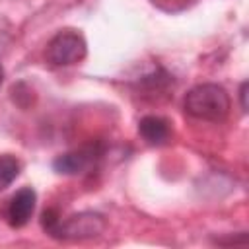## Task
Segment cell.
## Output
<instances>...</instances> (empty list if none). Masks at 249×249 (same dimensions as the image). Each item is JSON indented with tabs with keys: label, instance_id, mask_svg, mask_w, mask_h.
Segmentation results:
<instances>
[{
	"label": "cell",
	"instance_id": "6",
	"mask_svg": "<svg viewBox=\"0 0 249 249\" xmlns=\"http://www.w3.org/2000/svg\"><path fill=\"white\" fill-rule=\"evenodd\" d=\"M91 158L88 152L80 150V152H70V154H64V156H58L53 163V167L62 173V175H76V173H82L88 165H89Z\"/></svg>",
	"mask_w": 249,
	"mask_h": 249
},
{
	"label": "cell",
	"instance_id": "9",
	"mask_svg": "<svg viewBox=\"0 0 249 249\" xmlns=\"http://www.w3.org/2000/svg\"><path fill=\"white\" fill-rule=\"evenodd\" d=\"M239 97H241V107H243V111H245V109H247V101H245V97H247V82H243V84H241Z\"/></svg>",
	"mask_w": 249,
	"mask_h": 249
},
{
	"label": "cell",
	"instance_id": "3",
	"mask_svg": "<svg viewBox=\"0 0 249 249\" xmlns=\"http://www.w3.org/2000/svg\"><path fill=\"white\" fill-rule=\"evenodd\" d=\"M105 230V220L101 214L95 212H82L76 216H70L68 220H58L56 228L53 230V237L58 239H86L95 237Z\"/></svg>",
	"mask_w": 249,
	"mask_h": 249
},
{
	"label": "cell",
	"instance_id": "10",
	"mask_svg": "<svg viewBox=\"0 0 249 249\" xmlns=\"http://www.w3.org/2000/svg\"><path fill=\"white\" fill-rule=\"evenodd\" d=\"M2 80H4V70H2V66H0V86H2Z\"/></svg>",
	"mask_w": 249,
	"mask_h": 249
},
{
	"label": "cell",
	"instance_id": "7",
	"mask_svg": "<svg viewBox=\"0 0 249 249\" xmlns=\"http://www.w3.org/2000/svg\"><path fill=\"white\" fill-rule=\"evenodd\" d=\"M19 175V161L12 156H0V191L10 187Z\"/></svg>",
	"mask_w": 249,
	"mask_h": 249
},
{
	"label": "cell",
	"instance_id": "1",
	"mask_svg": "<svg viewBox=\"0 0 249 249\" xmlns=\"http://www.w3.org/2000/svg\"><path fill=\"white\" fill-rule=\"evenodd\" d=\"M185 111L202 121H224L230 113V95L218 84H200L185 97Z\"/></svg>",
	"mask_w": 249,
	"mask_h": 249
},
{
	"label": "cell",
	"instance_id": "4",
	"mask_svg": "<svg viewBox=\"0 0 249 249\" xmlns=\"http://www.w3.org/2000/svg\"><path fill=\"white\" fill-rule=\"evenodd\" d=\"M35 202H37V195L31 187H23L19 189L8 206V222L12 228H21L29 222V218L33 216L35 210Z\"/></svg>",
	"mask_w": 249,
	"mask_h": 249
},
{
	"label": "cell",
	"instance_id": "2",
	"mask_svg": "<svg viewBox=\"0 0 249 249\" xmlns=\"http://www.w3.org/2000/svg\"><path fill=\"white\" fill-rule=\"evenodd\" d=\"M88 53L86 41L80 33L66 29L58 31L47 45V60L54 66H68L80 62Z\"/></svg>",
	"mask_w": 249,
	"mask_h": 249
},
{
	"label": "cell",
	"instance_id": "5",
	"mask_svg": "<svg viewBox=\"0 0 249 249\" xmlns=\"http://www.w3.org/2000/svg\"><path fill=\"white\" fill-rule=\"evenodd\" d=\"M138 132L140 136L152 144V146H161L169 140L171 136V128H169V123L161 117H156V115H148L144 117L140 123H138Z\"/></svg>",
	"mask_w": 249,
	"mask_h": 249
},
{
	"label": "cell",
	"instance_id": "8",
	"mask_svg": "<svg viewBox=\"0 0 249 249\" xmlns=\"http://www.w3.org/2000/svg\"><path fill=\"white\" fill-rule=\"evenodd\" d=\"M152 2L165 8V10H173V2H185V0H152Z\"/></svg>",
	"mask_w": 249,
	"mask_h": 249
}]
</instances>
